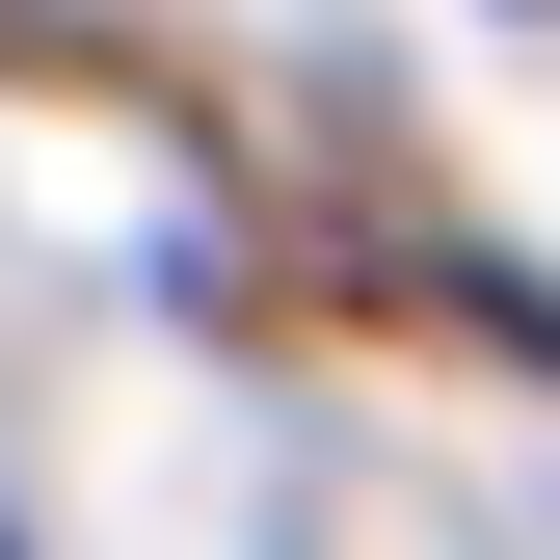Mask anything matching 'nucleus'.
<instances>
[{
	"mask_svg": "<svg viewBox=\"0 0 560 560\" xmlns=\"http://www.w3.org/2000/svg\"><path fill=\"white\" fill-rule=\"evenodd\" d=\"M0 560H27V534H0Z\"/></svg>",
	"mask_w": 560,
	"mask_h": 560,
	"instance_id": "obj_1",
	"label": "nucleus"
}]
</instances>
